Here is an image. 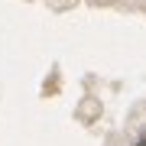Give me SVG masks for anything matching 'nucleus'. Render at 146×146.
Wrapping results in <instances>:
<instances>
[{"label": "nucleus", "instance_id": "obj_1", "mask_svg": "<svg viewBox=\"0 0 146 146\" xmlns=\"http://www.w3.org/2000/svg\"><path fill=\"white\" fill-rule=\"evenodd\" d=\"M136 146H146V140H143V143H136Z\"/></svg>", "mask_w": 146, "mask_h": 146}, {"label": "nucleus", "instance_id": "obj_2", "mask_svg": "<svg viewBox=\"0 0 146 146\" xmlns=\"http://www.w3.org/2000/svg\"><path fill=\"white\" fill-rule=\"evenodd\" d=\"M143 140H146V130H143Z\"/></svg>", "mask_w": 146, "mask_h": 146}]
</instances>
